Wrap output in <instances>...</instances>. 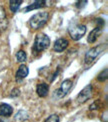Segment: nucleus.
<instances>
[{"mask_svg":"<svg viewBox=\"0 0 108 122\" xmlns=\"http://www.w3.org/2000/svg\"><path fill=\"white\" fill-rule=\"evenodd\" d=\"M49 91V85L46 83H40L37 88H36V92H37L39 97H46L48 95Z\"/></svg>","mask_w":108,"mask_h":122,"instance_id":"obj_11","label":"nucleus"},{"mask_svg":"<svg viewBox=\"0 0 108 122\" xmlns=\"http://www.w3.org/2000/svg\"><path fill=\"white\" fill-rule=\"evenodd\" d=\"M68 40L65 38H59L54 43V50L56 52H62L68 47Z\"/></svg>","mask_w":108,"mask_h":122,"instance_id":"obj_7","label":"nucleus"},{"mask_svg":"<svg viewBox=\"0 0 108 122\" xmlns=\"http://www.w3.org/2000/svg\"><path fill=\"white\" fill-rule=\"evenodd\" d=\"M50 44V39L46 34L44 33H39L36 35L35 41H34V46H33V51L34 52H41L45 50L46 48L49 47Z\"/></svg>","mask_w":108,"mask_h":122,"instance_id":"obj_2","label":"nucleus"},{"mask_svg":"<svg viewBox=\"0 0 108 122\" xmlns=\"http://www.w3.org/2000/svg\"><path fill=\"white\" fill-rule=\"evenodd\" d=\"M46 5H47V1H45V0H37V1H34L33 3H31L30 5H28L26 8H24V9H23V12L26 13V12L30 11V10L42 8V7L46 6Z\"/></svg>","mask_w":108,"mask_h":122,"instance_id":"obj_8","label":"nucleus"},{"mask_svg":"<svg viewBox=\"0 0 108 122\" xmlns=\"http://www.w3.org/2000/svg\"><path fill=\"white\" fill-rule=\"evenodd\" d=\"M20 94V91H19V89H13L12 90V92H11V94H10V96L11 97H16V96H18Z\"/></svg>","mask_w":108,"mask_h":122,"instance_id":"obj_18","label":"nucleus"},{"mask_svg":"<svg viewBox=\"0 0 108 122\" xmlns=\"http://www.w3.org/2000/svg\"><path fill=\"white\" fill-rule=\"evenodd\" d=\"M48 18H49V13L48 12H39V13H36L35 15L30 18V27L33 28V29H39L42 26L47 23L48 21Z\"/></svg>","mask_w":108,"mask_h":122,"instance_id":"obj_1","label":"nucleus"},{"mask_svg":"<svg viewBox=\"0 0 108 122\" xmlns=\"http://www.w3.org/2000/svg\"><path fill=\"white\" fill-rule=\"evenodd\" d=\"M45 122H59V116L56 114H52L45 120Z\"/></svg>","mask_w":108,"mask_h":122,"instance_id":"obj_17","label":"nucleus"},{"mask_svg":"<svg viewBox=\"0 0 108 122\" xmlns=\"http://www.w3.org/2000/svg\"><path fill=\"white\" fill-rule=\"evenodd\" d=\"M98 103H99V101H96V102H94L93 104H91V105H90V110H95V109H98V108H99Z\"/></svg>","mask_w":108,"mask_h":122,"instance_id":"obj_19","label":"nucleus"},{"mask_svg":"<svg viewBox=\"0 0 108 122\" xmlns=\"http://www.w3.org/2000/svg\"><path fill=\"white\" fill-rule=\"evenodd\" d=\"M92 92H93V88H92V85H87L81 90V92L77 96V102L79 104H82L86 102L88 99H90V97L92 96Z\"/></svg>","mask_w":108,"mask_h":122,"instance_id":"obj_5","label":"nucleus"},{"mask_svg":"<svg viewBox=\"0 0 108 122\" xmlns=\"http://www.w3.org/2000/svg\"><path fill=\"white\" fill-rule=\"evenodd\" d=\"M7 25V20H6V15L5 11L2 6H0V29L4 30Z\"/></svg>","mask_w":108,"mask_h":122,"instance_id":"obj_13","label":"nucleus"},{"mask_svg":"<svg viewBox=\"0 0 108 122\" xmlns=\"http://www.w3.org/2000/svg\"><path fill=\"white\" fill-rule=\"evenodd\" d=\"M104 122H107V110L105 111V113H104Z\"/></svg>","mask_w":108,"mask_h":122,"instance_id":"obj_21","label":"nucleus"},{"mask_svg":"<svg viewBox=\"0 0 108 122\" xmlns=\"http://www.w3.org/2000/svg\"><path fill=\"white\" fill-rule=\"evenodd\" d=\"M16 59L18 62H25L27 59V55L26 52L24 50H19V51L16 53Z\"/></svg>","mask_w":108,"mask_h":122,"instance_id":"obj_15","label":"nucleus"},{"mask_svg":"<svg viewBox=\"0 0 108 122\" xmlns=\"http://www.w3.org/2000/svg\"><path fill=\"white\" fill-rule=\"evenodd\" d=\"M22 0H11V1H9L10 3V10H11L12 12H16L17 10L19 9L20 7V5L22 4Z\"/></svg>","mask_w":108,"mask_h":122,"instance_id":"obj_14","label":"nucleus"},{"mask_svg":"<svg viewBox=\"0 0 108 122\" xmlns=\"http://www.w3.org/2000/svg\"><path fill=\"white\" fill-rule=\"evenodd\" d=\"M71 87H72V80H70V79L64 80L63 82L61 83L60 87L57 89V91H56V95H57V97L58 98L65 97V96L68 94Z\"/></svg>","mask_w":108,"mask_h":122,"instance_id":"obj_6","label":"nucleus"},{"mask_svg":"<svg viewBox=\"0 0 108 122\" xmlns=\"http://www.w3.org/2000/svg\"><path fill=\"white\" fill-rule=\"evenodd\" d=\"M85 4H87V1H79V2H77V7H82V6H84Z\"/></svg>","mask_w":108,"mask_h":122,"instance_id":"obj_20","label":"nucleus"},{"mask_svg":"<svg viewBox=\"0 0 108 122\" xmlns=\"http://www.w3.org/2000/svg\"><path fill=\"white\" fill-rule=\"evenodd\" d=\"M68 32L73 40H79L80 38L83 37L84 34L86 33V26L83 24L71 25L68 29Z\"/></svg>","mask_w":108,"mask_h":122,"instance_id":"obj_3","label":"nucleus"},{"mask_svg":"<svg viewBox=\"0 0 108 122\" xmlns=\"http://www.w3.org/2000/svg\"><path fill=\"white\" fill-rule=\"evenodd\" d=\"M28 72H29V70L27 68V66H25L23 64L20 65L17 72H16V78L17 79H23L28 75Z\"/></svg>","mask_w":108,"mask_h":122,"instance_id":"obj_12","label":"nucleus"},{"mask_svg":"<svg viewBox=\"0 0 108 122\" xmlns=\"http://www.w3.org/2000/svg\"><path fill=\"white\" fill-rule=\"evenodd\" d=\"M103 48H104L103 45H98V46L89 49L88 52L85 54V59H84L85 64H91L97 58V56L102 52Z\"/></svg>","mask_w":108,"mask_h":122,"instance_id":"obj_4","label":"nucleus"},{"mask_svg":"<svg viewBox=\"0 0 108 122\" xmlns=\"http://www.w3.org/2000/svg\"><path fill=\"white\" fill-rule=\"evenodd\" d=\"M106 78H107V68H105L104 69V71H102V72L98 75V77H97V79H98V81H104V80H106Z\"/></svg>","mask_w":108,"mask_h":122,"instance_id":"obj_16","label":"nucleus"},{"mask_svg":"<svg viewBox=\"0 0 108 122\" xmlns=\"http://www.w3.org/2000/svg\"><path fill=\"white\" fill-rule=\"evenodd\" d=\"M13 113V108L9 104L2 103L0 104V116L3 117H9Z\"/></svg>","mask_w":108,"mask_h":122,"instance_id":"obj_9","label":"nucleus"},{"mask_svg":"<svg viewBox=\"0 0 108 122\" xmlns=\"http://www.w3.org/2000/svg\"><path fill=\"white\" fill-rule=\"evenodd\" d=\"M102 32V27H99L97 26L96 28H94L92 31L88 34V36H87V41H88L89 43H93L95 42L97 38H98V36L100 35V33Z\"/></svg>","mask_w":108,"mask_h":122,"instance_id":"obj_10","label":"nucleus"}]
</instances>
